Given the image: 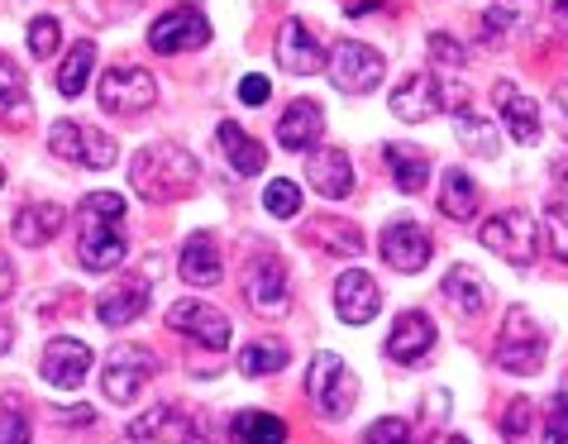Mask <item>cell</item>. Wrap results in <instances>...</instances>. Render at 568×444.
I'll list each match as a JSON object with an SVG mask.
<instances>
[{
    "label": "cell",
    "instance_id": "cell-27",
    "mask_svg": "<svg viewBox=\"0 0 568 444\" xmlns=\"http://www.w3.org/2000/svg\"><path fill=\"white\" fill-rule=\"evenodd\" d=\"M439 292H445V301L459 315H478L487 306V282H483L478 268H468V263H454L445 273V282H439Z\"/></svg>",
    "mask_w": 568,
    "mask_h": 444
},
{
    "label": "cell",
    "instance_id": "cell-24",
    "mask_svg": "<svg viewBox=\"0 0 568 444\" xmlns=\"http://www.w3.org/2000/svg\"><path fill=\"white\" fill-rule=\"evenodd\" d=\"M186 425H192V416H186L182 406H172V402H158V406H149L144 416H134L130 425H124V440H134V444H153V440H163V444H172V440H186Z\"/></svg>",
    "mask_w": 568,
    "mask_h": 444
},
{
    "label": "cell",
    "instance_id": "cell-47",
    "mask_svg": "<svg viewBox=\"0 0 568 444\" xmlns=\"http://www.w3.org/2000/svg\"><path fill=\"white\" fill-rule=\"evenodd\" d=\"M425 416H430L435 425L449 421V392H445V387H439V392H425Z\"/></svg>",
    "mask_w": 568,
    "mask_h": 444
},
{
    "label": "cell",
    "instance_id": "cell-4",
    "mask_svg": "<svg viewBox=\"0 0 568 444\" xmlns=\"http://www.w3.org/2000/svg\"><path fill=\"white\" fill-rule=\"evenodd\" d=\"M545 354H549V340H545L540 321H535L526 306H511L507 321H501V330H497V349H493L497 369L530 377V373L545 369Z\"/></svg>",
    "mask_w": 568,
    "mask_h": 444
},
{
    "label": "cell",
    "instance_id": "cell-49",
    "mask_svg": "<svg viewBox=\"0 0 568 444\" xmlns=\"http://www.w3.org/2000/svg\"><path fill=\"white\" fill-rule=\"evenodd\" d=\"M58 421H68V425H91V421H97V411H91V406H68V411H58Z\"/></svg>",
    "mask_w": 568,
    "mask_h": 444
},
{
    "label": "cell",
    "instance_id": "cell-18",
    "mask_svg": "<svg viewBox=\"0 0 568 444\" xmlns=\"http://www.w3.org/2000/svg\"><path fill=\"white\" fill-rule=\"evenodd\" d=\"M62 225H68V211H62L58 201H29L14 211L10 220V234H14V244L20 249H43V244H53Z\"/></svg>",
    "mask_w": 568,
    "mask_h": 444
},
{
    "label": "cell",
    "instance_id": "cell-53",
    "mask_svg": "<svg viewBox=\"0 0 568 444\" xmlns=\"http://www.w3.org/2000/svg\"><path fill=\"white\" fill-rule=\"evenodd\" d=\"M0 349H10V325L0 321Z\"/></svg>",
    "mask_w": 568,
    "mask_h": 444
},
{
    "label": "cell",
    "instance_id": "cell-6",
    "mask_svg": "<svg viewBox=\"0 0 568 444\" xmlns=\"http://www.w3.org/2000/svg\"><path fill=\"white\" fill-rule=\"evenodd\" d=\"M325 72H329V82H335V91H344V97H368V91H377V82H383L387 62L377 49H368V43L339 39L325 58Z\"/></svg>",
    "mask_w": 568,
    "mask_h": 444
},
{
    "label": "cell",
    "instance_id": "cell-31",
    "mask_svg": "<svg viewBox=\"0 0 568 444\" xmlns=\"http://www.w3.org/2000/svg\"><path fill=\"white\" fill-rule=\"evenodd\" d=\"M230 440L234 444H287V421L267 416V411H240L230 421Z\"/></svg>",
    "mask_w": 568,
    "mask_h": 444
},
{
    "label": "cell",
    "instance_id": "cell-51",
    "mask_svg": "<svg viewBox=\"0 0 568 444\" xmlns=\"http://www.w3.org/2000/svg\"><path fill=\"white\" fill-rule=\"evenodd\" d=\"M555 178L564 186V205H568V158H559V163H555Z\"/></svg>",
    "mask_w": 568,
    "mask_h": 444
},
{
    "label": "cell",
    "instance_id": "cell-25",
    "mask_svg": "<svg viewBox=\"0 0 568 444\" xmlns=\"http://www.w3.org/2000/svg\"><path fill=\"white\" fill-rule=\"evenodd\" d=\"M178 273H182L186 287H215V282L225 278V259H220V244L211 234H192V240L182 244Z\"/></svg>",
    "mask_w": 568,
    "mask_h": 444
},
{
    "label": "cell",
    "instance_id": "cell-45",
    "mask_svg": "<svg viewBox=\"0 0 568 444\" xmlns=\"http://www.w3.org/2000/svg\"><path fill=\"white\" fill-rule=\"evenodd\" d=\"M430 58H435V62H445V68H464V62H468L464 43L454 39V34H430Z\"/></svg>",
    "mask_w": 568,
    "mask_h": 444
},
{
    "label": "cell",
    "instance_id": "cell-39",
    "mask_svg": "<svg viewBox=\"0 0 568 444\" xmlns=\"http://www.w3.org/2000/svg\"><path fill=\"white\" fill-rule=\"evenodd\" d=\"M58 39H62V24L53 14H39V20H29V53L34 58H53L58 53Z\"/></svg>",
    "mask_w": 568,
    "mask_h": 444
},
{
    "label": "cell",
    "instance_id": "cell-55",
    "mask_svg": "<svg viewBox=\"0 0 568 444\" xmlns=\"http://www.w3.org/2000/svg\"><path fill=\"white\" fill-rule=\"evenodd\" d=\"M0 186H6V163H0Z\"/></svg>",
    "mask_w": 568,
    "mask_h": 444
},
{
    "label": "cell",
    "instance_id": "cell-3",
    "mask_svg": "<svg viewBox=\"0 0 568 444\" xmlns=\"http://www.w3.org/2000/svg\"><path fill=\"white\" fill-rule=\"evenodd\" d=\"M306 396H311V406H315V416L321 421H344L354 411L358 402V377L349 373V363H344L335 349H321V354L311 359V369H306Z\"/></svg>",
    "mask_w": 568,
    "mask_h": 444
},
{
    "label": "cell",
    "instance_id": "cell-42",
    "mask_svg": "<svg viewBox=\"0 0 568 444\" xmlns=\"http://www.w3.org/2000/svg\"><path fill=\"white\" fill-rule=\"evenodd\" d=\"M363 444H416V435H412V425H406L402 416H383V421L368 425Z\"/></svg>",
    "mask_w": 568,
    "mask_h": 444
},
{
    "label": "cell",
    "instance_id": "cell-19",
    "mask_svg": "<svg viewBox=\"0 0 568 444\" xmlns=\"http://www.w3.org/2000/svg\"><path fill=\"white\" fill-rule=\"evenodd\" d=\"M321 134H325V110H321V101H311V97L287 101V110H282V120H277V144L287 149V153H311Z\"/></svg>",
    "mask_w": 568,
    "mask_h": 444
},
{
    "label": "cell",
    "instance_id": "cell-38",
    "mask_svg": "<svg viewBox=\"0 0 568 444\" xmlns=\"http://www.w3.org/2000/svg\"><path fill=\"white\" fill-rule=\"evenodd\" d=\"M545 244H549V259L568 263V205L564 201L545 205Z\"/></svg>",
    "mask_w": 568,
    "mask_h": 444
},
{
    "label": "cell",
    "instance_id": "cell-28",
    "mask_svg": "<svg viewBox=\"0 0 568 444\" xmlns=\"http://www.w3.org/2000/svg\"><path fill=\"white\" fill-rule=\"evenodd\" d=\"M439 211H445L449 220H459V225L478 215V182H473L464 168L439 172Z\"/></svg>",
    "mask_w": 568,
    "mask_h": 444
},
{
    "label": "cell",
    "instance_id": "cell-29",
    "mask_svg": "<svg viewBox=\"0 0 568 444\" xmlns=\"http://www.w3.org/2000/svg\"><path fill=\"white\" fill-rule=\"evenodd\" d=\"M454 134H459V144L468 153H478V158H497V130H493V120L478 115L473 105H454Z\"/></svg>",
    "mask_w": 568,
    "mask_h": 444
},
{
    "label": "cell",
    "instance_id": "cell-1",
    "mask_svg": "<svg viewBox=\"0 0 568 444\" xmlns=\"http://www.w3.org/2000/svg\"><path fill=\"white\" fill-rule=\"evenodd\" d=\"M130 259L124 234V196L120 192H87L77 205V263L87 273H115Z\"/></svg>",
    "mask_w": 568,
    "mask_h": 444
},
{
    "label": "cell",
    "instance_id": "cell-11",
    "mask_svg": "<svg viewBox=\"0 0 568 444\" xmlns=\"http://www.w3.org/2000/svg\"><path fill=\"white\" fill-rule=\"evenodd\" d=\"M478 240L493 249V253H501L507 263H516V268H530L535 263V220L526 211H501V215H493L478 230Z\"/></svg>",
    "mask_w": 568,
    "mask_h": 444
},
{
    "label": "cell",
    "instance_id": "cell-30",
    "mask_svg": "<svg viewBox=\"0 0 568 444\" xmlns=\"http://www.w3.org/2000/svg\"><path fill=\"white\" fill-rule=\"evenodd\" d=\"M383 158H387V168H392V182H397L406 196L425 192V178H430V158H425L420 149L387 144V149H383Z\"/></svg>",
    "mask_w": 568,
    "mask_h": 444
},
{
    "label": "cell",
    "instance_id": "cell-10",
    "mask_svg": "<svg viewBox=\"0 0 568 444\" xmlns=\"http://www.w3.org/2000/svg\"><path fill=\"white\" fill-rule=\"evenodd\" d=\"M201 43H211V20L196 6H172L149 24L153 53H192Z\"/></svg>",
    "mask_w": 568,
    "mask_h": 444
},
{
    "label": "cell",
    "instance_id": "cell-9",
    "mask_svg": "<svg viewBox=\"0 0 568 444\" xmlns=\"http://www.w3.org/2000/svg\"><path fill=\"white\" fill-rule=\"evenodd\" d=\"M244 296L248 306H254L258 315H282L292 306V282H287V268H282L277 253H254L244 268Z\"/></svg>",
    "mask_w": 568,
    "mask_h": 444
},
{
    "label": "cell",
    "instance_id": "cell-44",
    "mask_svg": "<svg viewBox=\"0 0 568 444\" xmlns=\"http://www.w3.org/2000/svg\"><path fill=\"white\" fill-rule=\"evenodd\" d=\"M545 444H568V387H564V392H555V402H549Z\"/></svg>",
    "mask_w": 568,
    "mask_h": 444
},
{
    "label": "cell",
    "instance_id": "cell-23",
    "mask_svg": "<svg viewBox=\"0 0 568 444\" xmlns=\"http://www.w3.org/2000/svg\"><path fill=\"white\" fill-rule=\"evenodd\" d=\"M144 311H149V282L144 278H124V282H115V287H105L97 296V321L110 325V330L134 325Z\"/></svg>",
    "mask_w": 568,
    "mask_h": 444
},
{
    "label": "cell",
    "instance_id": "cell-5",
    "mask_svg": "<svg viewBox=\"0 0 568 444\" xmlns=\"http://www.w3.org/2000/svg\"><path fill=\"white\" fill-rule=\"evenodd\" d=\"M158 373V354L149 344H115L105 354V369H101V392L105 402L115 406H130L139 392H144V383Z\"/></svg>",
    "mask_w": 568,
    "mask_h": 444
},
{
    "label": "cell",
    "instance_id": "cell-12",
    "mask_svg": "<svg viewBox=\"0 0 568 444\" xmlns=\"http://www.w3.org/2000/svg\"><path fill=\"white\" fill-rule=\"evenodd\" d=\"M377 249H383V263L392 268V273H420L425 263H430V234H425L416 220H392V225L383 230V240H377Z\"/></svg>",
    "mask_w": 568,
    "mask_h": 444
},
{
    "label": "cell",
    "instance_id": "cell-14",
    "mask_svg": "<svg viewBox=\"0 0 568 444\" xmlns=\"http://www.w3.org/2000/svg\"><path fill=\"white\" fill-rule=\"evenodd\" d=\"M377 311H383V287H377L373 273L349 268V273L335 278V315L344 325H368Z\"/></svg>",
    "mask_w": 568,
    "mask_h": 444
},
{
    "label": "cell",
    "instance_id": "cell-33",
    "mask_svg": "<svg viewBox=\"0 0 568 444\" xmlns=\"http://www.w3.org/2000/svg\"><path fill=\"white\" fill-rule=\"evenodd\" d=\"M0 115L6 120H29L34 110H29V82L20 72V62H10L6 53H0Z\"/></svg>",
    "mask_w": 568,
    "mask_h": 444
},
{
    "label": "cell",
    "instance_id": "cell-40",
    "mask_svg": "<svg viewBox=\"0 0 568 444\" xmlns=\"http://www.w3.org/2000/svg\"><path fill=\"white\" fill-rule=\"evenodd\" d=\"M49 149L62 158V163H77V153H82V124H77V120H58L49 130Z\"/></svg>",
    "mask_w": 568,
    "mask_h": 444
},
{
    "label": "cell",
    "instance_id": "cell-52",
    "mask_svg": "<svg viewBox=\"0 0 568 444\" xmlns=\"http://www.w3.org/2000/svg\"><path fill=\"white\" fill-rule=\"evenodd\" d=\"M555 14H559V24L568 29V0H555Z\"/></svg>",
    "mask_w": 568,
    "mask_h": 444
},
{
    "label": "cell",
    "instance_id": "cell-8",
    "mask_svg": "<svg viewBox=\"0 0 568 444\" xmlns=\"http://www.w3.org/2000/svg\"><path fill=\"white\" fill-rule=\"evenodd\" d=\"M97 101H101V110H110V115H144V110L158 101V82L144 68H105Z\"/></svg>",
    "mask_w": 568,
    "mask_h": 444
},
{
    "label": "cell",
    "instance_id": "cell-50",
    "mask_svg": "<svg viewBox=\"0 0 568 444\" xmlns=\"http://www.w3.org/2000/svg\"><path fill=\"white\" fill-rule=\"evenodd\" d=\"M555 105H559V115H564V134H568V82L555 87Z\"/></svg>",
    "mask_w": 568,
    "mask_h": 444
},
{
    "label": "cell",
    "instance_id": "cell-41",
    "mask_svg": "<svg viewBox=\"0 0 568 444\" xmlns=\"http://www.w3.org/2000/svg\"><path fill=\"white\" fill-rule=\"evenodd\" d=\"M526 435H530V402L516 396V402H507V411H501V440L526 444Z\"/></svg>",
    "mask_w": 568,
    "mask_h": 444
},
{
    "label": "cell",
    "instance_id": "cell-37",
    "mask_svg": "<svg viewBox=\"0 0 568 444\" xmlns=\"http://www.w3.org/2000/svg\"><path fill=\"white\" fill-rule=\"evenodd\" d=\"M263 211H267V215H277V220L302 215V186L287 182V178L267 182V192H263Z\"/></svg>",
    "mask_w": 568,
    "mask_h": 444
},
{
    "label": "cell",
    "instance_id": "cell-20",
    "mask_svg": "<svg viewBox=\"0 0 568 444\" xmlns=\"http://www.w3.org/2000/svg\"><path fill=\"white\" fill-rule=\"evenodd\" d=\"M277 62L292 77H315V72H325V49L302 20H287L277 29Z\"/></svg>",
    "mask_w": 568,
    "mask_h": 444
},
{
    "label": "cell",
    "instance_id": "cell-7",
    "mask_svg": "<svg viewBox=\"0 0 568 444\" xmlns=\"http://www.w3.org/2000/svg\"><path fill=\"white\" fill-rule=\"evenodd\" d=\"M168 330H178L182 340H192L201 349H211V354H225L230 340H234V325H230V315L211 306V301H178V306L168 311Z\"/></svg>",
    "mask_w": 568,
    "mask_h": 444
},
{
    "label": "cell",
    "instance_id": "cell-15",
    "mask_svg": "<svg viewBox=\"0 0 568 444\" xmlns=\"http://www.w3.org/2000/svg\"><path fill=\"white\" fill-rule=\"evenodd\" d=\"M445 105L449 101H445V87H439L435 72H412L397 91H392V115H397L402 124H425V120H435Z\"/></svg>",
    "mask_w": 568,
    "mask_h": 444
},
{
    "label": "cell",
    "instance_id": "cell-22",
    "mask_svg": "<svg viewBox=\"0 0 568 444\" xmlns=\"http://www.w3.org/2000/svg\"><path fill=\"white\" fill-rule=\"evenodd\" d=\"M493 101H497V115L516 144H535V139H540V105H535L516 82H497Z\"/></svg>",
    "mask_w": 568,
    "mask_h": 444
},
{
    "label": "cell",
    "instance_id": "cell-35",
    "mask_svg": "<svg viewBox=\"0 0 568 444\" xmlns=\"http://www.w3.org/2000/svg\"><path fill=\"white\" fill-rule=\"evenodd\" d=\"M115 158H120L115 139H110L105 130H87V124H82V153H77V163L91 168V172H105Z\"/></svg>",
    "mask_w": 568,
    "mask_h": 444
},
{
    "label": "cell",
    "instance_id": "cell-13",
    "mask_svg": "<svg viewBox=\"0 0 568 444\" xmlns=\"http://www.w3.org/2000/svg\"><path fill=\"white\" fill-rule=\"evenodd\" d=\"M39 373H43V383L58 387V392L82 387L87 373H91V349L82 340H72V335H58V340H49V349H43Z\"/></svg>",
    "mask_w": 568,
    "mask_h": 444
},
{
    "label": "cell",
    "instance_id": "cell-16",
    "mask_svg": "<svg viewBox=\"0 0 568 444\" xmlns=\"http://www.w3.org/2000/svg\"><path fill=\"white\" fill-rule=\"evenodd\" d=\"M535 14H540V0H493V6L483 10V29L478 39L487 49H501V43H516L530 34Z\"/></svg>",
    "mask_w": 568,
    "mask_h": 444
},
{
    "label": "cell",
    "instance_id": "cell-48",
    "mask_svg": "<svg viewBox=\"0 0 568 444\" xmlns=\"http://www.w3.org/2000/svg\"><path fill=\"white\" fill-rule=\"evenodd\" d=\"M14 292V263H10V253L0 249V301H6Z\"/></svg>",
    "mask_w": 568,
    "mask_h": 444
},
{
    "label": "cell",
    "instance_id": "cell-54",
    "mask_svg": "<svg viewBox=\"0 0 568 444\" xmlns=\"http://www.w3.org/2000/svg\"><path fill=\"white\" fill-rule=\"evenodd\" d=\"M445 444H468V440H464V435H454V440H445Z\"/></svg>",
    "mask_w": 568,
    "mask_h": 444
},
{
    "label": "cell",
    "instance_id": "cell-46",
    "mask_svg": "<svg viewBox=\"0 0 568 444\" xmlns=\"http://www.w3.org/2000/svg\"><path fill=\"white\" fill-rule=\"evenodd\" d=\"M267 97H273V87H267V77L248 72L240 82V105H267Z\"/></svg>",
    "mask_w": 568,
    "mask_h": 444
},
{
    "label": "cell",
    "instance_id": "cell-21",
    "mask_svg": "<svg viewBox=\"0 0 568 444\" xmlns=\"http://www.w3.org/2000/svg\"><path fill=\"white\" fill-rule=\"evenodd\" d=\"M430 349H435V321L425 311H402L397 325H392V335H387V359L402 363V369H412V363H420Z\"/></svg>",
    "mask_w": 568,
    "mask_h": 444
},
{
    "label": "cell",
    "instance_id": "cell-26",
    "mask_svg": "<svg viewBox=\"0 0 568 444\" xmlns=\"http://www.w3.org/2000/svg\"><path fill=\"white\" fill-rule=\"evenodd\" d=\"M215 139H220V153L230 158V168L240 172V178H258V172L267 168V149L258 144L254 134H244L234 120H220L215 124Z\"/></svg>",
    "mask_w": 568,
    "mask_h": 444
},
{
    "label": "cell",
    "instance_id": "cell-17",
    "mask_svg": "<svg viewBox=\"0 0 568 444\" xmlns=\"http://www.w3.org/2000/svg\"><path fill=\"white\" fill-rule=\"evenodd\" d=\"M306 182L321 201H344L354 192V163L344 149H311L306 153Z\"/></svg>",
    "mask_w": 568,
    "mask_h": 444
},
{
    "label": "cell",
    "instance_id": "cell-2",
    "mask_svg": "<svg viewBox=\"0 0 568 444\" xmlns=\"http://www.w3.org/2000/svg\"><path fill=\"white\" fill-rule=\"evenodd\" d=\"M201 163L182 144H144L130 163V186L144 201H182L196 192Z\"/></svg>",
    "mask_w": 568,
    "mask_h": 444
},
{
    "label": "cell",
    "instance_id": "cell-34",
    "mask_svg": "<svg viewBox=\"0 0 568 444\" xmlns=\"http://www.w3.org/2000/svg\"><path fill=\"white\" fill-rule=\"evenodd\" d=\"M287 354L292 349L282 340H248L240 349V373L244 377H273L277 369H287Z\"/></svg>",
    "mask_w": 568,
    "mask_h": 444
},
{
    "label": "cell",
    "instance_id": "cell-36",
    "mask_svg": "<svg viewBox=\"0 0 568 444\" xmlns=\"http://www.w3.org/2000/svg\"><path fill=\"white\" fill-rule=\"evenodd\" d=\"M315 240H321L325 249H335L339 259H354V253H363V234L349 225V220H325V225H315Z\"/></svg>",
    "mask_w": 568,
    "mask_h": 444
},
{
    "label": "cell",
    "instance_id": "cell-43",
    "mask_svg": "<svg viewBox=\"0 0 568 444\" xmlns=\"http://www.w3.org/2000/svg\"><path fill=\"white\" fill-rule=\"evenodd\" d=\"M29 435H34V431H29V416H24V406L14 402V396H10V402H6V411H0V444H29Z\"/></svg>",
    "mask_w": 568,
    "mask_h": 444
},
{
    "label": "cell",
    "instance_id": "cell-32",
    "mask_svg": "<svg viewBox=\"0 0 568 444\" xmlns=\"http://www.w3.org/2000/svg\"><path fill=\"white\" fill-rule=\"evenodd\" d=\"M91 68H97V43H91V39L72 43L68 58H62V68H58V91H62V97H68V101L82 97Z\"/></svg>",
    "mask_w": 568,
    "mask_h": 444
}]
</instances>
